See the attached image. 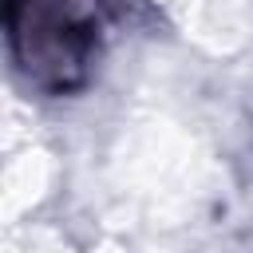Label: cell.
<instances>
[{
	"instance_id": "6da1fadb",
	"label": "cell",
	"mask_w": 253,
	"mask_h": 253,
	"mask_svg": "<svg viewBox=\"0 0 253 253\" xmlns=\"http://www.w3.org/2000/svg\"><path fill=\"white\" fill-rule=\"evenodd\" d=\"M107 0H8V43L20 71L51 91H75L87 83L103 47Z\"/></svg>"
}]
</instances>
